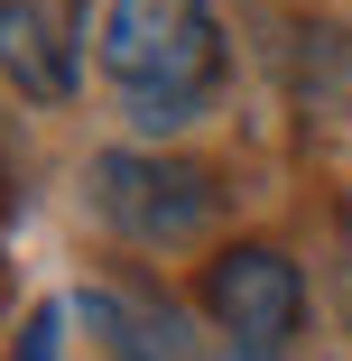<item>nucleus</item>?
Wrapping results in <instances>:
<instances>
[{
	"label": "nucleus",
	"instance_id": "39448f33",
	"mask_svg": "<svg viewBox=\"0 0 352 361\" xmlns=\"http://www.w3.org/2000/svg\"><path fill=\"white\" fill-rule=\"evenodd\" d=\"M75 315L102 334V352H111V361H204L176 306H149V297H111V287H84V297H75Z\"/></svg>",
	"mask_w": 352,
	"mask_h": 361
},
{
	"label": "nucleus",
	"instance_id": "7ed1b4c3",
	"mask_svg": "<svg viewBox=\"0 0 352 361\" xmlns=\"http://www.w3.org/2000/svg\"><path fill=\"white\" fill-rule=\"evenodd\" d=\"M204 315L223 334V361H278L306 324V278L288 250L269 241H232L204 259Z\"/></svg>",
	"mask_w": 352,
	"mask_h": 361
},
{
	"label": "nucleus",
	"instance_id": "20e7f679",
	"mask_svg": "<svg viewBox=\"0 0 352 361\" xmlns=\"http://www.w3.org/2000/svg\"><path fill=\"white\" fill-rule=\"evenodd\" d=\"M0 75L28 102H65L84 75V10L75 0H0Z\"/></svg>",
	"mask_w": 352,
	"mask_h": 361
},
{
	"label": "nucleus",
	"instance_id": "f257e3e1",
	"mask_svg": "<svg viewBox=\"0 0 352 361\" xmlns=\"http://www.w3.org/2000/svg\"><path fill=\"white\" fill-rule=\"evenodd\" d=\"M102 84L121 93V121L139 139H176L214 111L232 47L214 0H102Z\"/></svg>",
	"mask_w": 352,
	"mask_h": 361
},
{
	"label": "nucleus",
	"instance_id": "423d86ee",
	"mask_svg": "<svg viewBox=\"0 0 352 361\" xmlns=\"http://www.w3.org/2000/svg\"><path fill=\"white\" fill-rule=\"evenodd\" d=\"M56 324H65V306H37V315H28V343H19V361H56Z\"/></svg>",
	"mask_w": 352,
	"mask_h": 361
},
{
	"label": "nucleus",
	"instance_id": "f03ea898",
	"mask_svg": "<svg viewBox=\"0 0 352 361\" xmlns=\"http://www.w3.org/2000/svg\"><path fill=\"white\" fill-rule=\"evenodd\" d=\"M84 204H93V223L121 232L130 250H186V241L214 232L223 185H214V167L167 158V149H102L84 167Z\"/></svg>",
	"mask_w": 352,
	"mask_h": 361
}]
</instances>
